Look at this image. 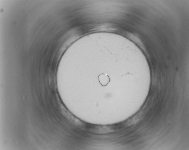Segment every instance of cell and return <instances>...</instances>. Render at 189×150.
Segmentation results:
<instances>
[{
    "label": "cell",
    "mask_w": 189,
    "mask_h": 150,
    "mask_svg": "<svg viewBox=\"0 0 189 150\" xmlns=\"http://www.w3.org/2000/svg\"><path fill=\"white\" fill-rule=\"evenodd\" d=\"M99 81L103 86H106L110 81V79L108 75L102 74L98 76Z\"/></svg>",
    "instance_id": "cell-1"
}]
</instances>
